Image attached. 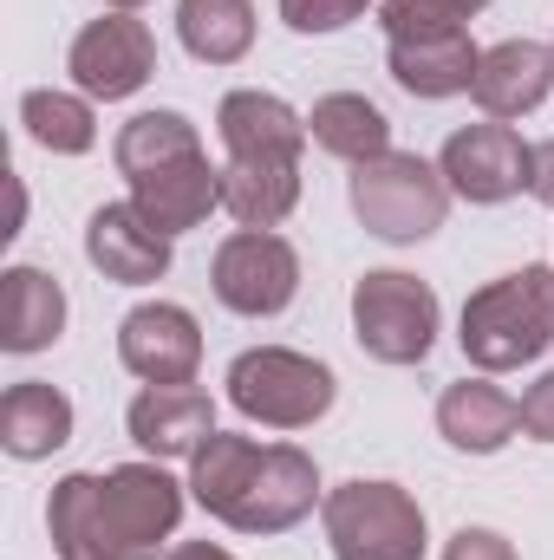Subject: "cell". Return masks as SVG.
Wrapping results in <instances>:
<instances>
[{"label":"cell","instance_id":"484cf974","mask_svg":"<svg viewBox=\"0 0 554 560\" xmlns=\"http://www.w3.org/2000/svg\"><path fill=\"white\" fill-rule=\"evenodd\" d=\"M20 125H26V138L39 143V150H53V156H85L92 143H99V118H92V98L85 92H26L20 98Z\"/></svg>","mask_w":554,"mask_h":560},{"label":"cell","instance_id":"7402d4cb","mask_svg":"<svg viewBox=\"0 0 554 560\" xmlns=\"http://www.w3.org/2000/svg\"><path fill=\"white\" fill-rule=\"evenodd\" d=\"M300 202V163H222V209L242 229H280Z\"/></svg>","mask_w":554,"mask_h":560},{"label":"cell","instance_id":"cb8c5ba5","mask_svg":"<svg viewBox=\"0 0 554 560\" xmlns=\"http://www.w3.org/2000/svg\"><path fill=\"white\" fill-rule=\"evenodd\" d=\"M255 463H262V443H255V436L209 430V443L189 456V495H196L216 522H229V509L242 502V489H249Z\"/></svg>","mask_w":554,"mask_h":560},{"label":"cell","instance_id":"4fadbf2b","mask_svg":"<svg viewBox=\"0 0 554 560\" xmlns=\"http://www.w3.org/2000/svg\"><path fill=\"white\" fill-rule=\"evenodd\" d=\"M216 138L229 150V163H300L307 118L280 105L275 92H229L216 105Z\"/></svg>","mask_w":554,"mask_h":560},{"label":"cell","instance_id":"30bf717a","mask_svg":"<svg viewBox=\"0 0 554 560\" xmlns=\"http://www.w3.org/2000/svg\"><path fill=\"white\" fill-rule=\"evenodd\" d=\"M118 359L143 385H196V372H203V326L176 300L131 306L125 326H118Z\"/></svg>","mask_w":554,"mask_h":560},{"label":"cell","instance_id":"9a60e30c","mask_svg":"<svg viewBox=\"0 0 554 560\" xmlns=\"http://www.w3.org/2000/svg\"><path fill=\"white\" fill-rule=\"evenodd\" d=\"M549 92H554V46H535V39L489 46L483 66H476V85H470V98L483 105V118H503V125L542 112Z\"/></svg>","mask_w":554,"mask_h":560},{"label":"cell","instance_id":"8992f818","mask_svg":"<svg viewBox=\"0 0 554 560\" xmlns=\"http://www.w3.org/2000/svg\"><path fill=\"white\" fill-rule=\"evenodd\" d=\"M353 339L379 365H424L437 346V293L417 275L372 268L353 287Z\"/></svg>","mask_w":554,"mask_h":560},{"label":"cell","instance_id":"603a6c76","mask_svg":"<svg viewBox=\"0 0 554 560\" xmlns=\"http://www.w3.org/2000/svg\"><path fill=\"white\" fill-rule=\"evenodd\" d=\"M176 33H183L189 59L235 66L255 46V0H176Z\"/></svg>","mask_w":554,"mask_h":560},{"label":"cell","instance_id":"7a4b0ae2","mask_svg":"<svg viewBox=\"0 0 554 560\" xmlns=\"http://www.w3.org/2000/svg\"><path fill=\"white\" fill-rule=\"evenodd\" d=\"M463 359L476 372H522L554 346V268H522L463 300Z\"/></svg>","mask_w":554,"mask_h":560},{"label":"cell","instance_id":"f546056e","mask_svg":"<svg viewBox=\"0 0 554 560\" xmlns=\"http://www.w3.org/2000/svg\"><path fill=\"white\" fill-rule=\"evenodd\" d=\"M443 560H516V548L496 535V528H457Z\"/></svg>","mask_w":554,"mask_h":560},{"label":"cell","instance_id":"ffe728a7","mask_svg":"<svg viewBox=\"0 0 554 560\" xmlns=\"http://www.w3.org/2000/svg\"><path fill=\"white\" fill-rule=\"evenodd\" d=\"M59 443H72V398H66V392L26 378V385H13V392L0 398V450H7V456L39 463V456H53Z\"/></svg>","mask_w":554,"mask_h":560},{"label":"cell","instance_id":"2e32d148","mask_svg":"<svg viewBox=\"0 0 554 560\" xmlns=\"http://www.w3.org/2000/svg\"><path fill=\"white\" fill-rule=\"evenodd\" d=\"M437 430L450 450H470V456H496L516 430H522V398H509L503 385L489 378H463V385H443L437 398Z\"/></svg>","mask_w":554,"mask_h":560},{"label":"cell","instance_id":"4dcf8cb0","mask_svg":"<svg viewBox=\"0 0 554 560\" xmlns=\"http://www.w3.org/2000/svg\"><path fill=\"white\" fill-rule=\"evenodd\" d=\"M529 196H535V202H549V209H554V138H549V143H535V170H529Z\"/></svg>","mask_w":554,"mask_h":560},{"label":"cell","instance_id":"ac0fdd59","mask_svg":"<svg viewBox=\"0 0 554 560\" xmlns=\"http://www.w3.org/2000/svg\"><path fill=\"white\" fill-rule=\"evenodd\" d=\"M131 202L176 242V235L203 229L222 209V170H209V156H183V163H170V170L131 183Z\"/></svg>","mask_w":554,"mask_h":560},{"label":"cell","instance_id":"8fae6325","mask_svg":"<svg viewBox=\"0 0 554 560\" xmlns=\"http://www.w3.org/2000/svg\"><path fill=\"white\" fill-rule=\"evenodd\" d=\"M313 502H326L313 456L293 450V443H268L255 476H249V489H242V502L229 509V528L235 535H287L293 522L313 515Z\"/></svg>","mask_w":554,"mask_h":560},{"label":"cell","instance_id":"52a82bcc","mask_svg":"<svg viewBox=\"0 0 554 560\" xmlns=\"http://www.w3.org/2000/svg\"><path fill=\"white\" fill-rule=\"evenodd\" d=\"M209 287L229 313L242 319H275L293 306L300 293V255L293 242L275 235V229H235L222 248H216V268H209Z\"/></svg>","mask_w":554,"mask_h":560},{"label":"cell","instance_id":"5bb4252c","mask_svg":"<svg viewBox=\"0 0 554 560\" xmlns=\"http://www.w3.org/2000/svg\"><path fill=\"white\" fill-rule=\"evenodd\" d=\"M125 423H131V443H138L143 456L176 463V456H196L209 443L216 405L196 385H143L138 398H131V411H125Z\"/></svg>","mask_w":554,"mask_h":560},{"label":"cell","instance_id":"9c48e42d","mask_svg":"<svg viewBox=\"0 0 554 560\" xmlns=\"http://www.w3.org/2000/svg\"><path fill=\"white\" fill-rule=\"evenodd\" d=\"M437 170H443L450 196H463V202H483V209H489V202H509V196H522V189H529L535 150L516 138L503 118H483V125H463V131H450V138H443Z\"/></svg>","mask_w":554,"mask_h":560},{"label":"cell","instance_id":"f1b7e54d","mask_svg":"<svg viewBox=\"0 0 554 560\" xmlns=\"http://www.w3.org/2000/svg\"><path fill=\"white\" fill-rule=\"evenodd\" d=\"M522 430L535 443H554V372H542L529 392H522Z\"/></svg>","mask_w":554,"mask_h":560},{"label":"cell","instance_id":"5b68a950","mask_svg":"<svg viewBox=\"0 0 554 560\" xmlns=\"http://www.w3.org/2000/svg\"><path fill=\"white\" fill-rule=\"evenodd\" d=\"M333 560H424V509L399 482H339L320 502Z\"/></svg>","mask_w":554,"mask_h":560},{"label":"cell","instance_id":"d4e9b609","mask_svg":"<svg viewBox=\"0 0 554 560\" xmlns=\"http://www.w3.org/2000/svg\"><path fill=\"white\" fill-rule=\"evenodd\" d=\"M112 156H118V170L143 183V176H157V170H170V163H183V156H203V138H196V125L183 118V112H138L118 143H112Z\"/></svg>","mask_w":554,"mask_h":560},{"label":"cell","instance_id":"277c9868","mask_svg":"<svg viewBox=\"0 0 554 560\" xmlns=\"http://www.w3.org/2000/svg\"><path fill=\"white\" fill-rule=\"evenodd\" d=\"M333 392H339V378L293 346H249L229 365V405L249 423H268V430L320 423L333 411Z\"/></svg>","mask_w":554,"mask_h":560},{"label":"cell","instance_id":"d6986e66","mask_svg":"<svg viewBox=\"0 0 554 560\" xmlns=\"http://www.w3.org/2000/svg\"><path fill=\"white\" fill-rule=\"evenodd\" d=\"M385 66L399 79V92H412V98H457L476 85L483 52L470 46V33H437V39H392Z\"/></svg>","mask_w":554,"mask_h":560},{"label":"cell","instance_id":"836d02e7","mask_svg":"<svg viewBox=\"0 0 554 560\" xmlns=\"http://www.w3.org/2000/svg\"><path fill=\"white\" fill-rule=\"evenodd\" d=\"M463 7H470V13H476V7H489V0H463Z\"/></svg>","mask_w":554,"mask_h":560},{"label":"cell","instance_id":"3957f363","mask_svg":"<svg viewBox=\"0 0 554 560\" xmlns=\"http://www.w3.org/2000/svg\"><path fill=\"white\" fill-rule=\"evenodd\" d=\"M353 215L366 222V235H379L392 248H412V242H430L443 229L450 183L417 150H385L372 163H353Z\"/></svg>","mask_w":554,"mask_h":560},{"label":"cell","instance_id":"7c38bea8","mask_svg":"<svg viewBox=\"0 0 554 560\" xmlns=\"http://www.w3.org/2000/svg\"><path fill=\"white\" fill-rule=\"evenodd\" d=\"M85 255L92 268L118 287H150L170 275V235L143 215L138 202H105L85 222Z\"/></svg>","mask_w":554,"mask_h":560},{"label":"cell","instance_id":"83f0119b","mask_svg":"<svg viewBox=\"0 0 554 560\" xmlns=\"http://www.w3.org/2000/svg\"><path fill=\"white\" fill-rule=\"evenodd\" d=\"M366 7H372V0H280V20H287L293 33H339V26H353Z\"/></svg>","mask_w":554,"mask_h":560},{"label":"cell","instance_id":"d6a6232c","mask_svg":"<svg viewBox=\"0 0 554 560\" xmlns=\"http://www.w3.org/2000/svg\"><path fill=\"white\" fill-rule=\"evenodd\" d=\"M105 7H112V13H131V7H143V0H105Z\"/></svg>","mask_w":554,"mask_h":560},{"label":"cell","instance_id":"6da1fadb","mask_svg":"<svg viewBox=\"0 0 554 560\" xmlns=\"http://www.w3.org/2000/svg\"><path fill=\"white\" fill-rule=\"evenodd\" d=\"M183 522V482L163 463H118L105 476H59L46 528L59 560H157Z\"/></svg>","mask_w":554,"mask_h":560},{"label":"cell","instance_id":"ba28073f","mask_svg":"<svg viewBox=\"0 0 554 560\" xmlns=\"http://www.w3.org/2000/svg\"><path fill=\"white\" fill-rule=\"evenodd\" d=\"M66 72H72V85H79L85 98L118 105V98H131V92L150 85V72H157V39H150V26H143L138 13H105V20L79 26V39H72V52H66Z\"/></svg>","mask_w":554,"mask_h":560},{"label":"cell","instance_id":"4316f807","mask_svg":"<svg viewBox=\"0 0 554 560\" xmlns=\"http://www.w3.org/2000/svg\"><path fill=\"white\" fill-rule=\"evenodd\" d=\"M470 7L463 0H379V26L385 39H437V33H463Z\"/></svg>","mask_w":554,"mask_h":560},{"label":"cell","instance_id":"e0dca14e","mask_svg":"<svg viewBox=\"0 0 554 560\" xmlns=\"http://www.w3.org/2000/svg\"><path fill=\"white\" fill-rule=\"evenodd\" d=\"M66 332V287L46 268H7L0 275V352L26 359L59 346Z\"/></svg>","mask_w":554,"mask_h":560},{"label":"cell","instance_id":"44dd1931","mask_svg":"<svg viewBox=\"0 0 554 560\" xmlns=\"http://www.w3.org/2000/svg\"><path fill=\"white\" fill-rule=\"evenodd\" d=\"M307 138L346 163H372L392 150V118L366 98V92H326L313 112H307Z\"/></svg>","mask_w":554,"mask_h":560},{"label":"cell","instance_id":"1f68e13d","mask_svg":"<svg viewBox=\"0 0 554 560\" xmlns=\"http://www.w3.org/2000/svg\"><path fill=\"white\" fill-rule=\"evenodd\" d=\"M163 560H235V555H229V548H216V541H176Z\"/></svg>","mask_w":554,"mask_h":560}]
</instances>
